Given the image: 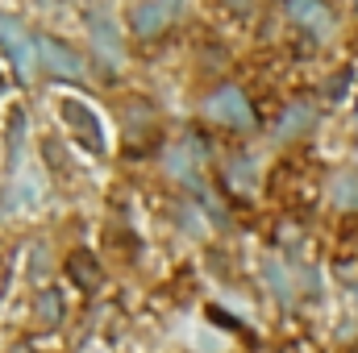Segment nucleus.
<instances>
[{
    "mask_svg": "<svg viewBox=\"0 0 358 353\" xmlns=\"http://www.w3.org/2000/svg\"><path fill=\"white\" fill-rule=\"evenodd\" d=\"M92 42H96V50H100V59H104V63H113V67L121 63V42H117V29H113L100 13L92 17Z\"/></svg>",
    "mask_w": 358,
    "mask_h": 353,
    "instance_id": "8",
    "label": "nucleus"
},
{
    "mask_svg": "<svg viewBox=\"0 0 358 353\" xmlns=\"http://www.w3.org/2000/svg\"><path fill=\"white\" fill-rule=\"evenodd\" d=\"M38 320H42L46 329H55V324L63 320V299H59V291H46V295H38Z\"/></svg>",
    "mask_w": 358,
    "mask_h": 353,
    "instance_id": "12",
    "label": "nucleus"
},
{
    "mask_svg": "<svg viewBox=\"0 0 358 353\" xmlns=\"http://www.w3.org/2000/svg\"><path fill=\"white\" fill-rule=\"evenodd\" d=\"M287 13L296 17V25H304V29H313V33H325V29L334 25V21H329V8H325L321 0H292Z\"/></svg>",
    "mask_w": 358,
    "mask_h": 353,
    "instance_id": "6",
    "label": "nucleus"
},
{
    "mask_svg": "<svg viewBox=\"0 0 358 353\" xmlns=\"http://www.w3.org/2000/svg\"><path fill=\"white\" fill-rule=\"evenodd\" d=\"M21 142H25V112L13 108V121H8V167H17V158H21Z\"/></svg>",
    "mask_w": 358,
    "mask_h": 353,
    "instance_id": "11",
    "label": "nucleus"
},
{
    "mask_svg": "<svg viewBox=\"0 0 358 353\" xmlns=\"http://www.w3.org/2000/svg\"><path fill=\"white\" fill-rule=\"evenodd\" d=\"M63 117H67V125L84 137V146H88L92 154H100V150H104V129H100L96 112H92L84 100H63Z\"/></svg>",
    "mask_w": 358,
    "mask_h": 353,
    "instance_id": "2",
    "label": "nucleus"
},
{
    "mask_svg": "<svg viewBox=\"0 0 358 353\" xmlns=\"http://www.w3.org/2000/svg\"><path fill=\"white\" fill-rule=\"evenodd\" d=\"M308 125H313V108H308V104H292V108H283V117L275 121V137L287 142V137L304 133Z\"/></svg>",
    "mask_w": 358,
    "mask_h": 353,
    "instance_id": "9",
    "label": "nucleus"
},
{
    "mask_svg": "<svg viewBox=\"0 0 358 353\" xmlns=\"http://www.w3.org/2000/svg\"><path fill=\"white\" fill-rule=\"evenodd\" d=\"M163 4H167V8H171V13H176L179 4H183V0H163Z\"/></svg>",
    "mask_w": 358,
    "mask_h": 353,
    "instance_id": "15",
    "label": "nucleus"
},
{
    "mask_svg": "<svg viewBox=\"0 0 358 353\" xmlns=\"http://www.w3.org/2000/svg\"><path fill=\"white\" fill-rule=\"evenodd\" d=\"M329 195H334V204H338V208L355 212V208H358V175H355V171L338 175V179H334V191H329Z\"/></svg>",
    "mask_w": 358,
    "mask_h": 353,
    "instance_id": "10",
    "label": "nucleus"
},
{
    "mask_svg": "<svg viewBox=\"0 0 358 353\" xmlns=\"http://www.w3.org/2000/svg\"><path fill=\"white\" fill-rule=\"evenodd\" d=\"M204 108H208L213 121H221V125H229V129H255V108H250V100L234 88V84H225L221 91H213Z\"/></svg>",
    "mask_w": 358,
    "mask_h": 353,
    "instance_id": "1",
    "label": "nucleus"
},
{
    "mask_svg": "<svg viewBox=\"0 0 358 353\" xmlns=\"http://www.w3.org/2000/svg\"><path fill=\"white\" fill-rule=\"evenodd\" d=\"M8 353H34V350L29 345H17V350H8Z\"/></svg>",
    "mask_w": 358,
    "mask_h": 353,
    "instance_id": "16",
    "label": "nucleus"
},
{
    "mask_svg": "<svg viewBox=\"0 0 358 353\" xmlns=\"http://www.w3.org/2000/svg\"><path fill=\"white\" fill-rule=\"evenodd\" d=\"M38 54H42L46 71H55V75H63V80H80V75H84V59H80L71 46H63L59 38H42V42H38Z\"/></svg>",
    "mask_w": 358,
    "mask_h": 353,
    "instance_id": "3",
    "label": "nucleus"
},
{
    "mask_svg": "<svg viewBox=\"0 0 358 353\" xmlns=\"http://www.w3.org/2000/svg\"><path fill=\"white\" fill-rule=\"evenodd\" d=\"M67 274L84 287V291H100V283H104V274H100V266H96V258H92L88 250H76L71 258H67Z\"/></svg>",
    "mask_w": 358,
    "mask_h": 353,
    "instance_id": "7",
    "label": "nucleus"
},
{
    "mask_svg": "<svg viewBox=\"0 0 358 353\" xmlns=\"http://www.w3.org/2000/svg\"><path fill=\"white\" fill-rule=\"evenodd\" d=\"M167 21H171V8H167L163 0H142V4L134 8V29H138L142 38L163 33V29H167Z\"/></svg>",
    "mask_w": 358,
    "mask_h": 353,
    "instance_id": "5",
    "label": "nucleus"
},
{
    "mask_svg": "<svg viewBox=\"0 0 358 353\" xmlns=\"http://www.w3.org/2000/svg\"><path fill=\"white\" fill-rule=\"evenodd\" d=\"M225 4H229V8H234V13H242V17H246V13H250V8H255V0H225Z\"/></svg>",
    "mask_w": 358,
    "mask_h": 353,
    "instance_id": "13",
    "label": "nucleus"
},
{
    "mask_svg": "<svg viewBox=\"0 0 358 353\" xmlns=\"http://www.w3.org/2000/svg\"><path fill=\"white\" fill-rule=\"evenodd\" d=\"M0 42H4V54L13 59V67L25 75L29 71V50H34V42H29V33L17 25V21H8V17H0Z\"/></svg>",
    "mask_w": 358,
    "mask_h": 353,
    "instance_id": "4",
    "label": "nucleus"
},
{
    "mask_svg": "<svg viewBox=\"0 0 358 353\" xmlns=\"http://www.w3.org/2000/svg\"><path fill=\"white\" fill-rule=\"evenodd\" d=\"M346 88H350V71H346V75H338V80H334V88H329V91H334V96H342Z\"/></svg>",
    "mask_w": 358,
    "mask_h": 353,
    "instance_id": "14",
    "label": "nucleus"
}]
</instances>
